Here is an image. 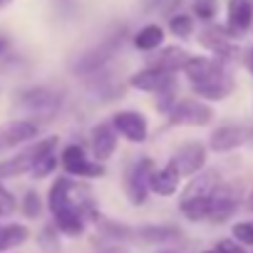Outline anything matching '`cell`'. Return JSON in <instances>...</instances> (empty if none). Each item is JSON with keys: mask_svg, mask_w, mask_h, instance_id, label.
<instances>
[{"mask_svg": "<svg viewBox=\"0 0 253 253\" xmlns=\"http://www.w3.org/2000/svg\"><path fill=\"white\" fill-rule=\"evenodd\" d=\"M174 162H176V167H179V171L184 176H194L206 164V147L199 144V142H189V144H184V147L176 149Z\"/></svg>", "mask_w": 253, "mask_h": 253, "instance_id": "4fadbf2b", "label": "cell"}, {"mask_svg": "<svg viewBox=\"0 0 253 253\" xmlns=\"http://www.w3.org/2000/svg\"><path fill=\"white\" fill-rule=\"evenodd\" d=\"M253 23V0H231L228 3V20L226 30L231 38H241L248 33Z\"/></svg>", "mask_w": 253, "mask_h": 253, "instance_id": "8fae6325", "label": "cell"}, {"mask_svg": "<svg viewBox=\"0 0 253 253\" xmlns=\"http://www.w3.org/2000/svg\"><path fill=\"white\" fill-rule=\"evenodd\" d=\"M28 238H30V231L23 223H5V226H0V251L18 248Z\"/></svg>", "mask_w": 253, "mask_h": 253, "instance_id": "44dd1931", "label": "cell"}, {"mask_svg": "<svg viewBox=\"0 0 253 253\" xmlns=\"http://www.w3.org/2000/svg\"><path fill=\"white\" fill-rule=\"evenodd\" d=\"M231 233L243 246H253V221H238L231 226Z\"/></svg>", "mask_w": 253, "mask_h": 253, "instance_id": "83f0119b", "label": "cell"}, {"mask_svg": "<svg viewBox=\"0 0 253 253\" xmlns=\"http://www.w3.org/2000/svg\"><path fill=\"white\" fill-rule=\"evenodd\" d=\"M23 102H25L30 109H35V112H45V114H52V112L60 107V97L52 94V92H47V89H33V92L25 94Z\"/></svg>", "mask_w": 253, "mask_h": 253, "instance_id": "7402d4cb", "label": "cell"}, {"mask_svg": "<svg viewBox=\"0 0 253 253\" xmlns=\"http://www.w3.org/2000/svg\"><path fill=\"white\" fill-rule=\"evenodd\" d=\"M152 171H154V162L152 159H139V162H134L129 169H126V174H124V191H126V196H129L132 204L139 206V204L147 201V194L152 191L149 189Z\"/></svg>", "mask_w": 253, "mask_h": 253, "instance_id": "277c9868", "label": "cell"}, {"mask_svg": "<svg viewBox=\"0 0 253 253\" xmlns=\"http://www.w3.org/2000/svg\"><path fill=\"white\" fill-rule=\"evenodd\" d=\"M251 137V132L246 129V126H236V124H223L218 126V129L211 132L209 137V147L213 152H233L236 147L246 144Z\"/></svg>", "mask_w": 253, "mask_h": 253, "instance_id": "ba28073f", "label": "cell"}, {"mask_svg": "<svg viewBox=\"0 0 253 253\" xmlns=\"http://www.w3.org/2000/svg\"><path fill=\"white\" fill-rule=\"evenodd\" d=\"M77 194V184H72L70 179H57L50 189V196H47V206H50V213L55 218V226L65 233V236H80L84 231V216H82V209L92 201L89 199V191L84 189L82 196H75Z\"/></svg>", "mask_w": 253, "mask_h": 253, "instance_id": "6da1fadb", "label": "cell"}, {"mask_svg": "<svg viewBox=\"0 0 253 253\" xmlns=\"http://www.w3.org/2000/svg\"><path fill=\"white\" fill-rule=\"evenodd\" d=\"M23 213L28 218H38L42 213V204H40V196L35 191H28L25 199H23Z\"/></svg>", "mask_w": 253, "mask_h": 253, "instance_id": "f1b7e54d", "label": "cell"}, {"mask_svg": "<svg viewBox=\"0 0 253 253\" xmlns=\"http://www.w3.org/2000/svg\"><path fill=\"white\" fill-rule=\"evenodd\" d=\"M201 45L209 47L216 57H223V60H233L238 55V45L233 42V38L228 35V30L223 28H206L201 30Z\"/></svg>", "mask_w": 253, "mask_h": 253, "instance_id": "30bf717a", "label": "cell"}, {"mask_svg": "<svg viewBox=\"0 0 253 253\" xmlns=\"http://www.w3.org/2000/svg\"><path fill=\"white\" fill-rule=\"evenodd\" d=\"M184 72H186V77H189L191 84L194 82H209V80H216V77L228 75L226 67H223V62L216 60V57H191L186 62Z\"/></svg>", "mask_w": 253, "mask_h": 253, "instance_id": "7c38bea8", "label": "cell"}, {"mask_svg": "<svg viewBox=\"0 0 253 253\" xmlns=\"http://www.w3.org/2000/svg\"><path fill=\"white\" fill-rule=\"evenodd\" d=\"M169 30H171L176 38H189V35L194 33V20H191L189 15H184V13L171 15V18H169Z\"/></svg>", "mask_w": 253, "mask_h": 253, "instance_id": "484cf974", "label": "cell"}, {"mask_svg": "<svg viewBox=\"0 0 253 253\" xmlns=\"http://www.w3.org/2000/svg\"><path fill=\"white\" fill-rule=\"evenodd\" d=\"M238 209V201L228 194H223L221 189L213 194L211 199V211H209V223H226Z\"/></svg>", "mask_w": 253, "mask_h": 253, "instance_id": "d6986e66", "label": "cell"}, {"mask_svg": "<svg viewBox=\"0 0 253 253\" xmlns=\"http://www.w3.org/2000/svg\"><path fill=\"white\" fill-rule=\"evenodd\" d=\"M117 129H114V124H97L94 129H92V154L97 162H107L114 149H117Z\"/></svg>", "mask_w": 253, "mask_h": 253, "instance_id": "2e32d148", "label": "cell"}, {"mask_svg": "<svg viewBox=\"0 0 253 253\" xmlns=\"http://www.w3.org/2000/svg\"><path fill=\"white\" fill-rule=\"evenodd\" d=\"M191 92L196 97L209 99V102H221L233 92V80H231V75H223V77H216V80H209V82H194Z\"/></svg>", "mask_w": 253, "mask_h": 253, "instance_id": "e0dca14e", "label": "cell"}, {"mask_svg": "<svg viewBox=\"0 0 253 253\" xmlns=\"http://www.w3.org/2000/svg\"><path fill=\"white\" fill-rule=\"evenodd\" d=\"M13 0H0V8H5V5H10Z\"/></svg>", "mask_w": 253, "mask_h": 253, "instance_id": "e575fe53", "label": "cell"}, {"mask_svg": "<svg viewBox=\"0 0 253 253\" xmlns=\"http://www.w3.org/2000/svg\"><path fill=\"white\" fill-rule=\"evenodd\" d=\"M189 60H191V55L186 50H181V47H167V50H162L152 60V67H159L164 72H179V70L186 67Z\"/></svg>", "mask_w": 253, "mask_h": 253, "instance_id": "ac0fdd59", "label": "cell"}, {"mask_svg": "<svg viewBox=\"0 0 253 253\" xmlns=\"http://www.w3.org/2000/svg\"><path fill=\"white\" fill-rule=\"evenodd\" d=\"M129 84L134 89H139V92H157V94H162V92L176 87V77H174V72H164V70L149 65L147 70L132 75L129 77Z\"/></svg>", "mask_w": 253, "mask_h": 253, "instance_id": "52a82bcc", "label": "cell"}, {"mask_svg": "<svg viewBox=\"0 0 253 253\" xmlns=\"http://www.w3.org/2000/svg\"><path fill=\"white\" fill-rule=\"evenodd\" d=\"M194 13H196V18L209 23L218 13V0H194Z\"/></svg>", "mask_w": 253, "mask_h": 253, "instance_id": "4316f807", "label": "cell"}, {"mask_svg": "<svg viewBox=\"0 0 253 253\" xmlns=\"http://www.w3.org/2000/svg\"><path fill=\"white\" fill-rule=\"evenodd\" d=\"M157 253H176V251H157Z\"/></svg>", "mask_w": 253, "mask_h": 253, "instance_id": "d590c367", "label": "cell"}, {"mask_svg": "<svg viewBox=\"0 0 253 253\" xmlns=\"http://www.w3.org/2000/svg\"><path fill=\"white\" fill-rule=\"evenodd\" d=\"M246 206H248V211L253 213V189H251V194H248V201H246Z\"/></svg>", "mask_w": 253, "mask_h": 253, "instance_id": "d6a6232c", "label": "cell"}, {"mask_svg": "<svg viewBox=\"0 0 253 253\" xmlns=\"http://www.w3.org/2000/svg\"><path fill=\"white\" fill-rule=\"evenodd\" d=\"M60 162H62V169H65L70 176H84V179H99V176H104L102 162H97V159L92 162L80 144L65 147Z\"/></svg>", "mask_w": 253, "mask_h": 253, "instance_id": "3957f363", "label": "cell"}, {"mask_svg": "<svg viewBox=\"0 0 253 253\" xmlns=\"http://www.w3.org/2000/svg\"><path fill=\"white\" fill-rule=\"evenodd\" d=\"M55 147H57V137H50V139H42V142L33 144L28 152H20L18 157H10L8 162H0V179L3 176H20V174L30 171L35 159L45 152H52Z\"/></svg>", "mask_w": 253, "mask_h": 253, "instance_id": "5b68a950", "label": "cell"}, {"mask_svg": "<svg viewBox=\"0 0 253 253\" xmlns=\"http://www.w3.org/2000/svg\"><path fill=\"white\" fill-rule=\"evenodd\" d=\"M251 70H253V52H251Z\"/></svg>", "mask_w": 253, "mask_h": 253, "instance_id": "8d00e7d4", "label": "cell"}, {"mask_svg": "<svg viewBox=\"0 0 253 253\" xmlns=\"http://www.w3.org/2000/svg\"><path fill=\"white\" fill-rule=\"evenodd\" d=\"M112 124L114 129L119 132V137H124L126 142L132 144H142L147 142V134H149V126H147V119L142 112H134V109H122L112 117Z\"/></svg>", "mask_w": 253, "mask_h": 253, "instance_id": "8992f818", "label": "cell"}, {"mask_svg": "<svg viewBox=\"0 0 253 253\" xmlns=\"http://www.w3.org/2000/svg\"><path fill=\"white\" fill-rule=\"evenodd\" d=\"M181 171L176 167V162L171 159L169 164H164L162 169H154L152 176H149V189L157 194V196H174L179 191V184H181Z\"/></svg>", "mask_w": 253, "mask_h": 253, "instance_id": "9c48e42d", "label": "cell"}, {"mask_svg": "<svg viewBox=\"0 0 253 253\" xmlns=\"http://www.w3.org/2000/svg\"><path fill=\"white\" fill-rule=\"evenodd\" d=\"M5 47H8V40H5V38H0V52H3Z\"/></svg>", "mask_w": 253, "mask_h": 253, "instance_id": "836d02e7", "label": "cell"}, {"mask_svg": "<svg viewBox=\"0 0 253 253\" xmlns=\"http://www.w3.org/2000/svg\"><path fill=\"white\" fill-rule=\"evenodd\" d=\"M162 42H164V28L157 25V23L144 25V28L134 35V45H137V50H144V52L157 50Z\"/></svg>", "mask_w": 253, "mask_h": 253, "instance_id": "603a6c76", "label": "cell"}, {"mask_svg": "<svg viewBox=\"0 0 253 253\" xmlns=\"http://www.w3.org/2000/svg\"><path fill=\"white\" fill-rule=\"evenodd\" d=\"M55 169H57V157H55V149H52V152H45V154H40V157L35 159L30 174H33V179H45V176H50Z\"/></svg>", "mask_w": 253, "mask_h": 253, "instance_id": "d4e9b609", "label": "cell"}, {"mask_svg": "<svg viewBox=\"0 0 253 253\" xmlns=\"http://www.w3.org/2000/svg\"><path fill=\"white\" fill-rule=\"evenodd\" d=\"M167 114H169V122L179 126H206L213 119V109L201 99H181Z\"/></svg>", "mask_w": 253, "mask_h": 253, "instance_id": "7a4b0ae2", "label": "cell"}, {"mask_svg": "<svg viewBox=\"0 0 253 253\" xmlns=\"http://www.w3.org/2000/svg\"><path fill=\"white\" fill-rule=\"evenodd\" d=\"M18 209V201H15V196L0 184V216H10L13 211Z\"/></svg>", "mask_w": 253, "mask_h": 253, "instance_id": "f546056e", "label": "cell"}, {"mask_svg": "<svg viewBox=\"0 0 253 253\" xmlns=\"http://www.w3.org/2000/svg\"><path fill=\"white\" fill-rule=\"evenodd\" d=\"M211 199H213V196H204V199H181V201H179V211H181L189 221H209Z\"/></svg>", "mask_w": 253, "mask_h": 253, "instance_id": "cb8c5ba5", "label": "cell"}, {"mask_svg": "<svg viewBox=\"0 0 253 253\" xmlns=\"http://www.w3.org/2000/svg\"><path fill=\"white\" fill-rule=\"evenodd\" d=\"M221 189V176L218 171H199L189 179V184L181 191V199H204L213 196Z\"/></svg>", "mask_w": 253, "mask_h": 253, "instance_id": "9a60e30c", "label": "cell"}, {"mask_svg": "<svg viewBox=\"0 0 253 253\" xmlns=\"http://www.w3.org/2000/svg\"><path fill=\"white\" fill-rule=\"evenodd\" d=\"M38 137V124L28 119H15L0 126V149L3 147H18L25 142H33Z\"/></svg>", "mask_w": 253, "mask_h": 253, "instance_id": "5bb4252c", "label": "cell"}, {"mask_svg": "<svg viewBox=\"0 0 253 253\" xmlns=\"http://www.w3.org/2000/svg\"><path fill=\"white\" fill-rule=\"evenodd\" d=\"M181 233L174 226H142L137 228V238L147 241V243H157V246H167L171 241H176Z\"/></svg>", "mask_w": 253, "mask_h": 253, "instance_id": "ffe728a7", "label": "cell"}, {"mask_svg": "<svg viewBox=\"0 0 253 253\" xmlns=\"http://www.w3.org/2000/svg\"><path fill=\"white\" fill-rule=\"evenodd\" d=\"M218 246H221L226 253H246L243 246H241V241H236V238H223V241H218Z\"/></svg>", "mask_w": 253, "mask_h": 253, "instance_id": "4dcf8cb0", "label": "cell"}, {"mask_svg": "<svg viewBox=\"0 0 253 253\" xmlns=\"http://www.w3.org/2000/svg\"><path fill=\"white\" fill-rule=\"evenodd\" d=\"M201 253H226V251H223V248H221V246L216 243L213 248H206V251H201Z\"/></svg>", "mask_w": 253, "mask_h": 253, "instance_id": "1f68e13d", "label": "cell"}]
</instances>
